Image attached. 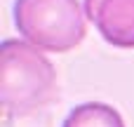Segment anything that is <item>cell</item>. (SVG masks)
Here are the masks:
<instances>
[{
	"mask_svg": "<svg viewBox=\"0 0 134 127\" xmlns=\"http://www.w3.org/2000/svg\"><path fill=\"white\" fill-rule=\"evenodd\" d=\"M57 94V71L42 49L7 38L0 45V101L7 115L24 118L45 108Z\"/></svg>",
	"mask_w": 134,
	"mask_h": 127,
	"instance_id": "1",
	"label": "cell"
},
{
	"mask_svg": "<svg viewBox=\"0 0 134 127\" xmlns=\"http://www.w3.org/2000/svg\"><path fill=\"white\" fill-rule=\"evenodd\" d=\"M12 14L24 40L45 52H68L87 33L78 0H14Z\"/></svg>",
	"mask_w": 134,
	"mask_h": 127,
	"instance_id": "2",
	"label": "cell"
},
{
	"mask_svg": "<svg viewBox=\"0 0 134 127\" xmlns=\"http://www.w3.org/2000/svg\"><path fill=\"white\" fill-rule=\"evenodd\" d=\"M85 14L113 47H134V0H85Z\"/></svg>",
	"mask_w": 134,
	"mask_h": 127,
	"instance_id": "3",
	"label": "cell"
},
{
	"mask_svg": "<svg viewBox=\"0 0 134 127\" xmlns=\"http://www.w3.org/2000/svg\"><path fill=\"white\" fill-rule=\"evenodd\" d=\"M61 127H125V123H122V115L113 106L90 101V104L75 106L66 115Z\"/></svg>",
	"mask_w": 134,
	"mask_h": 127,
	"instance_id": "4",
	"label": "cell"
}]
</instances>
